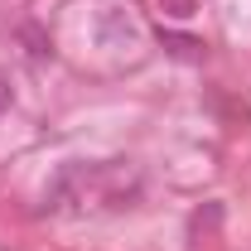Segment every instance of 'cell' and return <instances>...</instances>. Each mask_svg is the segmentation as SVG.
<instances>
[{
  "label": "cell",
  "mask_w": 251,
  "mask_h": 251,
  "mask_svg": "<svg viewBox=\"0 0 251 251\" xmlns=\"http://www.w3.org/2000/svg\"><path fill=\"white\" fill-rule=\"evenodd\" d=\"M159 10H164L169 20H188V15L198 10V0H159Z\"/></svg>",
  "instance_id": "obj_1"
},
{
  "label": "cell",
  "mask_w": 251,
  "mask_h": 251,
  "mask_svg": "<svg viewBox=\"0 0 251 251\" xmlns=\"http://www.w3.org/2000/svg\"><path fill=\"white\" fill-rule=\"evenodd\" d=\"M5 106H10V82L0 77V111H5Z\"/></svg>",
  "instance_id": "obj_2"
}]
</instances>
